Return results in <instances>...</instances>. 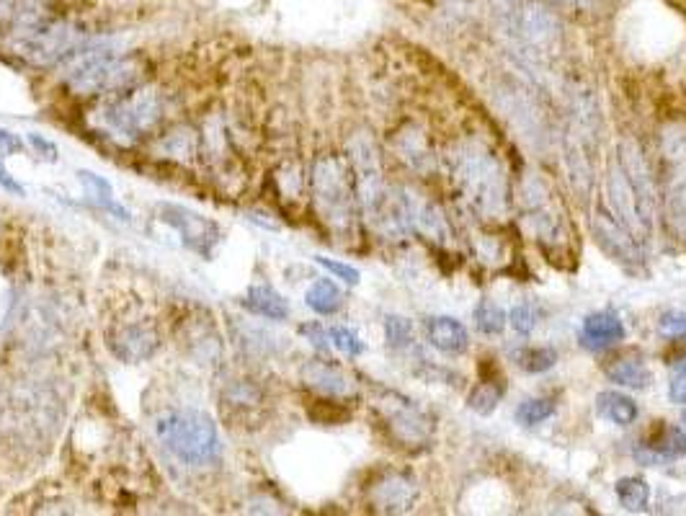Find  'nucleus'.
<instances>
[{
  "mask_svg": "<svg viewBox=\"0 0 686 516\" xmlns=\"http://www.w3.org/2000/svg\"><path fill=\"white\" fill-rule=\"evenodd\" d=\"M614 493H617L619 506H622L625 511H635V514H640V511L648 509V504H650V486L643 478H637V475L617 480Z\"/></svg>",
  "mask_w": 686,
  "mask_h": 516,
  "instance_id": "obj_28",
  "label": "nucleus"
},
{
  "mask_svg": "<svg viewBox=\"0 0 686 516\" xmlns=\"http://www.w3.org/2000/svg\"><path fill=\"white\" fill-rule=\"evenodd\" d=\"M315 264H320L323 266L325 271H331L333 277L336 279H341V282H346V284H359V279H362V274L354 269V266H349V264H341V261H333V258H325V256H315Z\"/></svg>",
  "mask_w": 686,
  "mask_h": 516,
  "instance_id": "obj_38",
  "label": "nucleus"
},
{
  "mask_svg": "<svg viewBox=\"0 0 686 516\" xmlns=\"http://www.w3.org/2000/svg\"><path fill=\"white\" fill-rule=\"evenodd\" d=\"M604 375L612 382L622 387H630V390H645L650 385V369L645 367L643 359L635 357H614L612 362L604 367Z\"/></svg>",
  "mask_w": 686,
  "mask_h": 516,
  "instance_id": "obj_24",
  "label": "nucleus"
},
{
  "mask_svg": "<svg viewBox=\"0 0 686 516\" xmlns=\"http://www.w3.org/2000/svg\"><path fill=\"white\" fill-rule=\"evenodd\" d=\"M88 34L78 24L62 19H49L29 31H21L11 37L13 52L24 57L26 62L37 68H60L80 44L86 42Z\"/></svg>",
  "mask_w": 686,
  "mask_h": 516,
  "instance_id": "obj_5",
  "label": "nucleus"
},
{
  "mask_svg": "<svg viewBox=\"0 0 686 516\" xmlns=\"http://www.w3.org/2000/svg\"><path fill=\"white\" fill-rule=\"evenodd\" d=\"M607 197L609 204H612V215L625 225L627 233H630L640 246L648 243L653 217L645 212L643 202L637 197L635 186L627 179L625 168L619 166V160L612 163L607 171Z\"/></svg>",
  "mask_w": 686,
  "mask_h": 516,
  "instance_id": "obj_9",
  "label": "nucleus"
},
{
  "mask_svg": "<svg viewBox=\"0 0 686 516\" xmlns=\"http://www.w3.org/2000/svg\"><path fill=\"white\" fill-rule=\"evenodd\" d=\"M400 153L411 163L416 171H426L431 166V153L423 148L421 132H411V135L400 137Z\"/></svg>",
  "mask_w": 686,
  "mask_h": 516,
  "instance_id": "obj_33",
  "label": "nucleus"
},
{
  "mask_svg": "<svg viewBox=\"0 0 686 516\" xmlns=\"http://www.w3.org/2000/svg\"><path fill=\"white\" fill-rule=\"evenodd\" d=\"M302 336H307V341L315 346V349L325 351L328 349V341H331V336H328V331H325L320 323H305V326L300 328Z\"/></svg>",
  "mask_w": 686,
  "mask_h": 516,
  "instance_id": "obj_41",
  "label": "nucleus"
},
{
  "mask_svg": "<svg viewBox=\"0 0 686 516\" xmlns=\"http://www.w3.org/2000/svg\"><path fill=\"white\" fill-rule=\"evenodd\" d=\"M160 344H163L160 328L142 315H124V318L111 320L106 328V346L119 362H150L160 351Z\"/></svg>",
  "mask_w": 686,
  "mask_h": 516,
  "instance_id": "obj_7",
  "label": "nucleus"
},
{
  "mask_svg": "<svg viewBox=\"0 0 686 516\" xmlns=\"http://www.w3.org/2000/svg\"><path fill=\"white\" fill-rule=\"evenodd\" d=\"M0 186H3V189H6V191H11V194H16V197H24V194H26L24 186H21L16 179H13L11 173H8L3 166H0Z\"/></svg>",
  "mask_w": 686,
  "mask_h": 516,
  "instance_id": "obj_44",
  "label": "nucleus"
},
{
  "mask_svg": "<svg viewBox=\"0 0 686 516\" xmlns=\"http://www.w3.org/2000/svg\"><path fill=\"white\" fill-rule=\"evenodd\" d=\"M619 166L625 168L627 179L635 186L637 197L643 202L645 212L653 217V212H656V186H653V176H650V168L648 163H645L643 150H640V145H637L632 137L619 142Z\"/></svg>",
  "mask_w": 686,
  "mask_h": 516,
  "instance_id": "obj_18",
  "label": "nucleus"
},
{
  "mask_svg": "<svg viewBox=\"0 0 686 516\" xmlns=\"http://www.w3.org/2000/svg\"><path fill=\"white\" fill-rule=\"evenodd\" d=\"M596 403H599V413L607 421H612V424L617 426H630L637 421V403L630 398V395L625 393H614V390H607V393H601L599 398H596Z\"/></svg>",
  "mask_w": 686,
  "mask_h": 516,
  "instance_id": "obj_26",
  "label": "nucleus"
},
{
  "mask_svg": "<svg viewBox=\"0 0 686 516\" xmlns=\"http://www.w3.org/2000/svg\"><path fill=\"white\" fill-rule=\"evenodd\" d=\"M49 19L55 16L47 0H0V31H6L8 37H16Z\"/></svg>",
  "mask_w": 686,
  "mask_h": 516,
  "instance_id": "obj_19",
  "label": "nucleus"
},
{
  "mask_svg": "<svg viewBox=\"0 0 686 516\" xmlns=\"http://www.w3.org/2000/svg\"><path fill=\"white\" fill-rule=\"evenodd\" d=\"M24 150V142L19 135H13L11 129L0 127V155H16Z\"/></svg>",
  "mask_w": 686,
  "mask_h": 516,
  "instance_id": "obj_42",
  "label": "nucleus"
},
{
  "mask_svg": "<svg viewBox=\"0 0 686 516\" xmlns=\"http://www.w3.org/2000/svg\"><path fill=\"white\" fill-rule=\"evenodd\" d=\"M310 418L318 424H343V421H349L351 413L336 400H315V406L310 408Z\"/></svg>",
  "mask_w": 686,
  "mask_h": 516,
  "instance_id": "obj_35",
  "label": "nucleus"
},
{
  "mask_svg": "<svg viewBox=\"0 0 686 516\" xmlns=\"http://www.w3.org/2000/svg\"><path fill=\"white\" fill-rule=\"evenodd\" d=\"M243 308L251 310L253 315L266 320H287L289 318V302L284 300L282 292H276L271 284L256 282L245 289Z\"/></svg>",
  "mask_w": 686,
  "mask_h": 516,
  "instance_id": "obj_21",
  "label": "nucleus"
},
{
  "mask_svg": "<svg viewBox=\"0 0 686 516\" xmlns=\"http://www.w3.org/2000/svg\"><path fill=\"white\" fill-rule=\"evenodd\" d=\"M591 225H594V235L599 238L601 248H607L617 261H637L640 258V243L612 215V209H596L594 217H591Z\"/></svg>",
  "mask_w": 686,
  "mask_h": 516,
  "instance_id": "obj_17",
  "label": "nucleus"
},
{
  "mask_svg": "<svg viewBox=\"0 0 686 516\" xmlns=\"http://www.w3.org/2000/svg\"><path fill=\"white\" fill-rule=\"evenodd\" d=\"M488 3H490V6H493V8H498V11L503 13V19H506V16H509V13L514 11L516 3H519V0H488Z\"/></svg>",
  "mask_w": 686,
  "mask_h": 516,
  "instance_id": "obj_45",
  "label": "nucleus"
},
{
  "mask_svg": "<svg viewBox=\"0 0 686 516\" xmlns=\"http://www.w3.org/2000/svg\"><path fill=\"white\" fill-rule=\"evenodd\" d=\"M385 336H387V346H390V349H405V346H411V341H413L411 320L400 318V315H387Z\"/></svg>",
  "mask_w": 686,
  "mask_h": 516,
  "instance_id": "obj_34",
  "label": "nucleus"
},
{
  "mask_svg": "<svg viewBox=\"0 0 686 516\" xmlns=\"http://www.w3.org/2000/svg\"><path fill=\"white\" fill-rule=\"evenodd\" d=\"M506 323H509V315H506V310L501 305H496L493 300L478 302V308H475V326L480 331L488 333V336H498V333H503Z\"/></svg>",
  "mask_w": 686,
  "mask_h": 516,
  "instance_id": "obj_31",
  "label": "nucleus"
},
{
  "mask_svg": "<svg viewBox=\"0 0 686 516\" xmlns=\"http://www.w3.org/2000/svg\"><path fill=\"white\" fill-rule=\"evenodd\" d=\"M310 189L325 225L338 235H351L359 199L349 160H343L341 155H320L310 173Z\"/></svg>",
  "mask_w": 686,
  "mask_h": 516,
  "instance_id": "obj_3",
  "label": "nucleus"
},
{
  "mask_svg": "<svg viewBox=\"0 0 686 516\" xmlns=\"http://www.w3.org/2000/svg\"><path fill=\"white\" fill-rule=\"evenodd\" d=\"M524 204H527V217L532 228L537 230L539 240L547 243H565V220L555 209V202L545 191V186L537 179H529L524 186Z\"/></svg>",
  "mask_w": 686,
  "mask_h": 516,
  "instance_id": "obj_12",
  "label": "nucleus"
},
{
  "mask_svg": "<svg viewBox=\"0 0 686 516\" xmlns=\"http://www.w3.org/2000/svg\"><path fill=\"white\" fill-rule=\"evenodd\" d=\"M26 140H29V145L34 148V153H37L39 158L44 160V163H57V160H60V153H57L55 142L47 140V137L39 135V132H29V135H26Z\"/></svg>",
  "mask_w": 686,
  "mask_h": 516,
  "instance_id": "obj_40",
  "label": "nucleus"
},
{
  "mask_svg": "<svg viewBox=\"0 0 686 516\" xmlns=\"http://www.w3.org/2000/svg\"><path fill=\"white\" fill-rule=\"evenodd\" d=\"M302 382L318 390V393L328 395V398H346V395L354 393L349 375L333 362H325V359H310L302 367Z\"/></svg>",
  "mask_w": 686,
  "mask_h": 516,
  "instance_id": "obj_20",
  "label": "nucleus"
},
{
  "mask_svg": "<svg viewBox=\"0 0 686 516\" xmlns=\"http://www.w3.org/2000/svg\"><path fill=\"white\" fill-rule=\"evenodd\" d=\"M516 364H519L524 372H532V375H539V372H547L558 364V351L550 349V346H529V349H521L516 354Z\"/></svg>",
  "mask_w": 686,
  "mask_h": 516,
  "instance_id": "obj_30",
  "label": "nucleus"
},
{
  "mask_svg": "<svg viewBox=\"0 0 686 516\" xmlns=\"http://www.w3.org/2000/svg\"><path fill=\"white\" fill-rule=\"evenodd\" d=\"M155 437L168 455L186 467H212L222 460L217 424L199 408H173L155 421Z\"/></svg>",
  "mask_w": 686,
  "mask_h": 516,
  "instance_id": "obj_1",
  "label": "nucleus"
},
{
  "mask_svg": "<svg viewBox=\"0 0 686 516\" xmlns=\"http://www.w3.org/2000/svg\"><path fill=\"white\" fill-rule=\"evenodd\" d=\"M328 336H331L333 346H336L338 351H343L346 357H359L364 351V344L359 341V336H356L351 328H343V326H336L328 331Z\"/></svg>",
  "mask_w": 686,
  "mask_h": 516,
  "instance_id": "obj_36",
  "label": "nucleus"
},
{
  "mask_svg": "<svg viewBox=\"0 0 686 516\" xmlns=\"http://www.w3.org/2000/svg\"><path fill=\"white\" fill-rule=\"evenodd\" d=\"M674 367H676V372H681V375H686V354L679 359V362L674 364Z\"/></svg>",
  "mask_w": 686,
  "mask_h": 516,
  "instance_id": "obj_47",
  "label": "nucleus"
},
{
  "mask_svg": "<svg viewBox=\"0 0 686 516\" xmlns=\"http://www.w3.org/2000/svg\"><path fill=\"white\" fill-rule=\"evenodd\" d=\"M506 24H509L514 37L519 39L521 47L529 55H555V50L560 47L563 26H560L558 13L552 11L550 6H545V3H539V0H521V3H516L514 11L506 16Z\"/></svg>",
  "mask_w": 686,
  "mask_h": 516,
  "instance_id": "obj_6",
  "label": "nucleus"
},
{
  "mask_svg": "<svg viewBox=\"0 0 686 516\" xmlns=\"http://www.w3.org/2000/svg\"><path fill=\"white\" fill-rule=\"evenodd\" d=\"M382 413H385L387 429L398 442L408 447H421L434 437V418L418 408V403L403 398L398 393H390L382 400Z\"/></svg>",
  "mask_w": 686,
  "mask_h": 516,
  "instance_id": "obj_11",
  "label": "nucleus"
},
{
  "mask_svg": "<svg viewBox=\"0 0 686 516\" xmlns=\"http://www.w3.org/2000/svg\"><path fill=\"white\" fill-rule=\"evenodd\" d=\"M555 400L552 398H532L524 400L519 408H516V421L524 426H537L542 421H547L550 416H555Z\"/></svg>",
  "mask_w": 686,
  "mask_h": 516,
  "instance_id": "obj_32",
  "label": "nucleus"
},
{
  "mask_svg": "<svg viewBox=\"0 0 686 516\" xmlns=\"http://www.w3.org/2000/svg\"><path fill=\"white\" fill-rule=\"evenodd\" d=\"M305 305L310 310H315L318 315L338 313L343 305L341 289H338L336 282H331V279H318V282H313L307 287Z\"/></svg>",
  "mask_w": 686,
  "mask_h": 516,
  "instance_id": "obj_27",
  "label": "nucleus"
},
{
  "mask_svg": "<svg viewBox=\"0 0 686 516\" xmlns=\"http://www.w3.org/2000/svg\"><path fill=\"white\" fill-rule=\"evenodd\" d=\"M563 6H570V8H586L591 0H560Z\"/></svg>",
  "mask_w": 686,
  "mask_h": 516,
  "instance_id": "obj_46",
  "label": "nucleus"
},
{
  "mask_svg": "<svg viewBox=\"0 0 686 516\" xmlns=\"http://www.w3.org/2000/svg\"><path fill=\"white\" fill-rule=\"evenodd\" d=\"M503 390H506L503 377H498V375L485 377V380L470 393L467 406H470L475 413H480V416H488V413L496 411L498 400L503 398Z\"/></svg>",
  "mask_w": 686,
  "mask_h": 516,
  "instance_id": "obj_29",
  "label": "nucleus"
},
{
  "mask_svg": "<svg viewBox=\"0 0 686 516\" xmlns=\"http://www.w3.org/2000/svg\"><path fill=\"white\" fill-rule=\"evenodd\" d=\"M509 323L519 336H529V333L537 328L539 315L532 305H516V308L509 313Z\"/></svg>",
  "mask_w": 686,
  "mask_h": 516,
  "instance_id": "obj_37",
  "label": "nucleus"
},
{
  "mask_svg": "<svg viewBox=\"0 0 686 516\" xmlns=\"http://www.w3.org/2000/svg\"><path fill=\"white\" fill-rule=\"evenodd\" d=\"M452 171L467 202L483 217H498L506 212L509 191L498 158L480 142H462L452 153Z\"/></svg>",
  "mask_w": 686,
  "mask_h": 516,
  "instance_id": "obj_2",
  "label": "nucleus"
},
{
  "mask_svg": "<svg viewBox=\"0 0 686 516\" xmlns=\"http://www.w3.org/2000/svg\"><path fill=\"white\" fill-rule=\"evenodd\" d=\"M426 336H429L431 346H436L439 351H447V354H462L470 344L467 328L462 326L460 320L449 318V315L431 318L426 323Z\"/></svg>",
  "mask_w": 686,
  "mask_h": 516,
  "instance_id": "obj_23",
  "label": "nucleus"
},
{
  "mask_svg": "<svg viewBox=\"0 0 686 516\" xmlns=\"http://www.w3.org/2000/svg\"><path fill=\"white\" fill-rule=\"evenodd\" d=\"M78 181L88 189V194L93 197V202L98 204L101 209H106V212H111V215L117 217V220L122 222H129L132 220V215H129V209H124L122 204L114 199V189H111L109 181L104 179V176H98V173L93 171H78Z\"/></svg>",
  "mask_w": 686,
  "mask_h": 516,
  "instance_id": "obj_25",
  "label": "nucleus"
},
{
  "mask_svg": "<svg viewBox=\"0 0 686 516\" xmlns=\"http://www.w3.org/2000/svg\"><path fill=\"white\" fill-rule=\"evenodd\" d=\"M663 191H666V204L671 212V222L686 238V135L671 132L663 137Z\"/></svg>",
  "mask_w": 686,
  "mask_h": 516,
  "instance_id": "obj_10",
  "label": "nucleus"
},
{
  "mask_svg": "<svg viewBox=\"0 0 686 516\" xmlns=\"http://www.w3.org/2000/svg\"><path fill=\"white\" fill-rule=\"evenodd\" d=\"M668 398H671V403H676V406H686V375H676L674 380H671V385H668Z\"/></svg>",
  "mask_w": 686,
  "mask_h": 516,
  "instance_id": "obj_43",
  "label": "nucleus"
},
{
  "mask_svg": "<svg viewBox=\"0 0 686 516\" xmlns=\"http://www.w3.org/2000/svg\"><path fill=\"white\" fill-rule=\"evenodd\" d=\"M686 457V434L679 426L661 424L635 447V460L640 465H666Z\"/></svg>",
  "mask_w": 686,
  "mask_h": 516,
  "instance_id": "obj_16",
  "label": "nucleus"
},
{
  "mask_svg": "<svg viewBox=\"0 0 686 516\" xmlns=\"http://www.w3.org/2000/svg\"><path fill=\"white\" fill-rule=\"evenodd\" d=\"M681 421H684V429H686V413H684V418H681Z\"/></svg>",
  "mask_w": 686,
  "mask_h": 516,
  "instance_id": "obj_48",
  "label": "nucleus"
},
{
  "mask_svg": "<svg viewBox=\"0 0 686 516\" xmlns=\"http://www.w3.org/2000/svg\"><path fill=\"white\" fill-rule=\"evenodd\" d=\"M418 501V486L411 475L382 473L369 486V504L382 514H403Z\"/></svg>",
  "mask_w": 686,
  "mask_h": 516,
  "instance_id": "obj_13",
  "label": "nucleus"
},
{
  "mask_svg": "<svg viewBox=\"0 0 686 516\" xmlns=\"http://www.w3.org/2000/svg\"><path fill=\"white\" fill-rule=\"evenodd\" d=\"M403 207H405V220H408V228H413L416 233H421L423 238L434 240V243H447L452 238V230H449L447 217L441 215V209L434 202L416 194V191L405 189L403 191Z\"/></svg>",
  "mask_w": 686,
  "mask_h": 516,
  "instance_id": "obj_15",
  "label": "nucleus"
},
{
  "mask_svg": "<svg viewBox=\"0 0 686 516\" xmlns=\"http://www.w3.org/2000/svg\"><path fill=\"white\" fill-rule=\"evenodd\" d=\"M264 403H266V390L258 385V380H253V377H230V380L222 385V393H220L222 416L235 421V424L251 421L253 413L261 411Z\"/></svg>",
  "mask_w": 686,
  "mask_h": 516,
  "instance_id": "obj_14",
  "label": "nucleus"
},
{
  "mask_svg": "<svg viewBox=\"0 0 686 516\" xmlns=\"http://www.w3.org/2000/svg\"><path fill=\"white\" fill-rule=\"evenodd\" d=\"M658 331L666 333V336H671V338H684L686 313H679V310H668V313H663L661 320H658Z\"/></svg>",
  "mask_w": 686,
  "mask_h": 516,
  "instance_id": "obj_39",
  "label": "nucleus"
},
{
  "mask_svg": "<svg viewBox=\"0 0 686 516\" xmlns=\"http://www.w3.org/2000/svg\"><path fill=\"white\" fill-rule=\"evenodd\" d=\"M166 111V93L150 86H137L132 91L109 96L98 109V122L111 135L135 142L153 135L166 119Z\"/></svg>",
  "mask_w": 686,
  "mask_h": 516,
  "instance_id": "obj_4",
  "label": "nucleus"
},
{
  "mask_svg": "<svg viewBox=\"0 0 686 516\" xmlns=\"http://www.w3.org/2000/svg\"><path fill=\"white\" fill-rule=\"evenodd\" d=\"M158 215L160 222H166L168 228L176 230L189 251L199 253L202 258L215 256L217 246L222 243V230L215 220H209L189 207H181V204H160Z\"/></svg>",
  "mask_w": 686,
  "mask_h": 516,
  "instance_id": "obj_8",
  "label": "nucleus"
},
{
  "mask_svg": "<svg viewBox=\"0 0 686 516\" xmlns=\"http://www.w3.org/2000/svg\"><path fill=\"white\" fill-rule=\"evenodd\" d=\"M625 338V323L614 313H594L583 320L581 344L588 349H604Z\"/></svg>",
  "mask_w": 686,
  "mask_h": 516,
  "instance_id": "obj_22",
  "label": "nucleus"
}]
</instances>
